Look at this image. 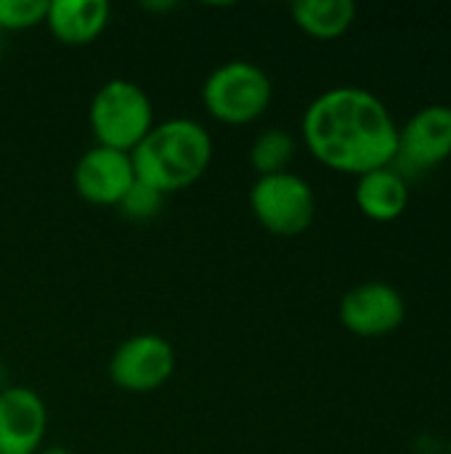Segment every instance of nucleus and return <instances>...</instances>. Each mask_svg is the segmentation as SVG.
I'll return each instance as SVG.
<instances>
[{"mask_svg":"<svg viewBox=\"0 0 451 454\" xmlns=\"http://www.w3.org/2000/svg\"><path fill=\"white\" fill-rule=\"evenodd\" d=\"M106 0H48L45 27L64 45H90L109 27Z\"/></svg>","mask_w":451,"mask_h":454,"instance_id":"obj_11","label":"nucleus"},{"mask_svg":"<svg viewBox=\"0 0 451 454\" xmlns=\"http://www.w3.org/2000/svg\"><path fill=\"white\" fill-rule=\"evenodd\" d=\"M48 431V410L40 394L24 386L0 391V454H37Z\"/></svg>","mask_w":451,"mask_h":454,"instance_id":"obj_10","label":"nucleus"},{"mask_svg":"<svg viewBox=\"0 0 451 454\" xmlns=\"http://www.w3.org/2000/svg\"><path fill=\"white\" fill-rule=\"evenodd\" d=\"M295 149H298V144L284 128H268L255 136V141L250 146V165L258 178L284 173L295 157Z\"/></svg>","mask_w":451,"mask_h":454,"instance_id":"obj_14","label":"nucleus"},{"mask_svg":"<svg viewBox=\"0 0 451 454\" xmlns=\"http://www.w3.org/2000/svg\"><path fill=\"white\" fill-rule=\"evenodd\" d=\"M213 136L189 117L154 122L144 141L130 152L136 178L154 192L175 194L194 186L213 162Z\"/></svg>","mask_w":451,"mask_h":454,"instance_id":"obj_2","label":"nucleus"},{"mask_svg":"<svg viewBox=\"0 0 451 454\" xmlns=\"http://www.w3.org/2000/svg\"><path fill=\"white\" fill-rule=\"evenodd\" d=\"M165 197L159 192H154L152 186L141 184L136 178V184L130 186V192L120 200V213L130 221H152L159 210H162Z\"/></svg>","mask_w":451,"mask_h":454,"instance_id":"obj_16","label":"nucleus"},{"mask_svg":"<svg viewBox=\"0 0 451 454\" xmlns=\"http://www.w3.org/2000/svg\"><path fill=\"white\" fill-rule=\"evenodd\" d=\"M136 184L133 160L125 152L93 146L74 165L77 194L98 207H117L120 200Z\"/></svg>","mask_w":451,"mask_h":454,"instance_id":"obj_9","label":"nucleus"},{"mask_svg":"<svg viewBox=\"0 0 451 454\" xmlns=\"http://www.w3.org/2000/svg\"><path fill=\"white\" fill-rule=\"evenodd\" d=\"M48 0H0V32H21L45 24Z\"/></svg>","mask_w":451,"mask_h":454,"instance_id":"obj_15","label":"nucleus"},{"mask_svg":"<svg viewBox=\"0 0 451 454\" xmlns=\"http://www.w3.org/2000/svg\"><path fill=\"white\" fill-rule=\"evenodd\" d=\"M274 98L271 77L253 61L234 59L215 67L202 85L205 112L223 125H250Z\"/></svg>","mask_w":451,"mask_h":454,"instance_id":"obj_4","label":"nucleus"},{"mask_svg":"<svg viewBox=\"0 0 451 454\" xmlns=\"http://www.w3.org/2000/svg\"><path fill=\"white\" fill-rule=\"evenodd\" d=\"M0 53H3V32H0Z\"/></svg>","mask_w":451,"mask_h":454,"instance_id":"obj_20","label":"nucleus"},{"mask_svg":"<svg viewBox=\"0 0 451 454\" xmlns=\"http://www.w3.org/2000/svg\"><path fill=\"white\" fill-rule=\"evenodd\" d=\"M88 122L96 146L130 154L154 128V106L149 93L125 77L106 80L88 106Z\"/></svg>","mask_w":451,"mask_h":454,"instance_id":"obj_3","label":"nucleus"},{"mask_svg":"<svg viewBox=\"0 0 451 454\" xmlns=\"http://www.w3.org/2000/svg\"><path fill=\"white\" fill-rule=\"evenodd\" d=\"M303 141L327 168L362 176L396 157L399 125L372 90L338 85L319 93L303 112Z\"/></svg>","mask_w":451,"mask_h":454,"instance_id":"obj_1","label":"nucleus"},{"mask_svg":"<svg viewBox=\"0 0 451 454\" xmlns=\"http://www.w3.org/2000/svg\"><path fill=\"white\" fill-rule=\"evenodd\" d=\"M250 210L255 221L274 237L303 234L316 215L314 186L298 173L260 176L250 186Z\"/></svg>","mask_w":451,"mask_h":454,"instance_id":"obj_5","label":"nucleus"},{"mask_svg":"<svg viewBox=\"0 0 451 454\" xmlns=\"http://www.w3.org/2000/svg\"><path fill=\"white\" fill-rule=\"evenodd\" d=\"M354 200L359 210L372 221H396L409 205V181L391 165L356 176Z\"/></svg>","mask_w":451,"mask_h":454,"instance_id":"obj_12","label":"nucleus"},{"mask_svg":"<svg viewBox=\"0 0 451 454\" xmlns=\"http://www.w3.org/2000/svg\"><path fill=\"white\" fill-rule=\"evenodd\" d=\"M292 21L311 37L332 40L351 29L356 21L354 0H295L290 5Z\"/></svg>","mask_w":451,"mask_h":454,"instance_id":"obj_13","label":"nucleus"},{"mask_svg":"<svg viewBox=\"0 0 451 454\" xmlns=\"http://www.w3.org/2000/svg\"><path fill=\"white\" fill-rule=\"evenodd\" d=\"M444 454H451V442H449V444H447V450H444Z\"/></svg>","mask_w":451,"mask_h":454,"instance_id":"obj_19","label":"nucleus"},{"mask_svg":"<svg viewBox=\"0 0 451 454\" xmlns=\"http://www.w3.org/2000/svg\"><path fill=\"white\" fill-rule=\"evenodd\" d=\"M404 295L388 282H362L340 298L343 327L362 338L388 335L404 325Z\"/></svg>","mask_w":451,"mask_h":454,"instance_id":"obj_8","label":"nucleus"},{"mask_svg":"<svg viewBox=\"0 0 451 454\" xmlns=\"http://www.w3.org/2000/svg\"><path fill=\"white\" fill-rule=\"evenodd\" d=\"M451 157V106L428 104L399 128V146L391 168L407 181Z\"/></svg>","mask_w":451,"mask_h":454,"instance_id":"obj_6","label":"nucleus"},{"mask_svg":"<svg viewBox=\"0 0 451 454\" xmlns=\"http://www.w3.org/2000/svg\"><path fill=\"white\" fill-rule=\"evenodd\" d=\"M175 372L173 346L154 333L130 335L122 340L109 359V378L120 391L152 394L162 388Z\"/></svg>","mask_w":451,"mask_h":454,"instance_id":"obj_7","label":"nucleus"},{"mask_svg":"<svg viewBox=\"0 0 451 454\" xmlns=\"http://www.w3.org/2000/svg\"><path fill=\"white\" fill-rule=\"evenodd\" d=\"M37 454H72L69 450H64V447H43Z\"/></svg>","mask_w":451,"mask_h":454,"instance_id":"obj_18","label":"nucleus"},{"mask_svg":"<svg viewBox=\"0 0 451 454\" xmlns=\"http://www.w3.org/2000/svg\"><path fill=\"white\" fill-rule=\"evenodd\" d=\"M144 8L146 11H170V8H175V3H144Z\"/></svg>","mask_w":451,"mask_h":454,"instance_id":"obj_17","label":"nucleus"}]
</instances>
